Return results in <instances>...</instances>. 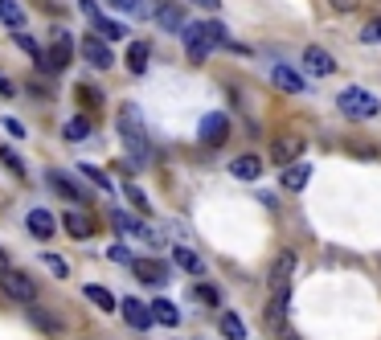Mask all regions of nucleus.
<instances>
[{
	"mask_svg": "<svg viewBox=\"0 0 381 340\" xmlns=\"http://www.w3.org/2000/svg\"><path fill=\"white\" fill-rule=\"evenodd\" d=\"M0 295L13 299V304L33 308L37 304V283L25 275V271H17V267H0Z\"/></svg>",
	"mask_w": 381,
	"mask_h": 340,
	"instance_id": "7ed1b4c3",
	"label": "nucleus"
},
{
	"mask_svg": "<svg viewBox=\"0 0 381 340\" xmlns=\"http://www.w3.org/2000/svg\"><path fill=\"white\" fill-rule=\"evenodd\" d=\"M230 172L238 180H259V177H263V156H250V152H246V156H238V160L230 164Z\"/></svg>",
	"mask_w": 381,
	"mask_h": 340,
	"instance_id": "6ab92c4d",
	"label": "nucleus"
},
{
	"mask_svg": "<svg viewBox=\"0 0 381 340\" xmlns=\"http://www.w3.org/2000/svg\"><path fill=\"white\" fill-rule=\"evenodd\" d=\"M172 262H177L181 271H189V275H205V259H201L197 250H189V246H177V250H172Z\"/></svg>",
	"mask_w": 381,
	"mask_h": 340,
	"instance_id": "412c9836",
	"label": "nucleus"
},
{
	"mask_svg": "<svg viewBox=\"0 0 381 340\" xmlns=\"http://www.w3.org/2000/svg\"><path fill=\"white\" fill-rule=\"evenodd\" d=\"M78 98H83V107H99V103H103V98H99V86H86V82L78 86Z\"/></svg>",
	"mask_w": 381,
	"mask_h": 340,
	"instance_id": "e433bc0d",
	"label": "nucleus"
},
{
	"mask_svg": "<svg viewBox=\"0 0 381 340\" xmlns=\"http://www.w3.org/2000/svg\"><path fill=\"white\" fill-rule=\"evenodd\" d=\"M303 70L315 74V78H328V74H336V58H332L328 49L308 46V49H303Z\"/></svg>",
	"mask_w": 381,
	"mask_h": 340,
	"instance_id": "ddd939ff",
	"label": "nucleus"
},
{
	"mask_svg": "<svg viewBox=\"0 0 381 340\" xmlns=\"http://www.w3.org/2000/svg\"><path fill=\"white\" fill-rule=\"evenodd\" d=\"M29 320H33V328H41V332H62V320L46 308H29Z\"/></svg>",
	"mask_w": 381,
	"mask_h": 340,
	"instance_id": "bb28decb",
	"label": "nucleus"
},
{
	"mask_svg": "<svg viewBox=\"0 0 381 340\" xmlns=\"http://www.w3.org/2000/svg\"><path fill=\"white\" fill-rule=\"evenodd\" d=\"M308 180H312V164H291V168H283L279 172V189H287V193H303L308 189Z\"/></svg>",
	"mask_w": 381,
	"mask_h": 340,
	"instance_id": "dca6fc26",
	"label": "nucleus"
},
{
	"mask_svg": "<svg viewBox=\"0 0 381 340\" xmlns=\"http://www.w3.org/2000/svg\"><path fill=\"white\" fill-rule=\"evenodd\" d=\"M4 128H9V135H13V140H25V128H21V119H4Z\"/></svg>",
	"mask_w": 381,
	"mask_h": 340,
	"instance_id": "ea45409f",
	"label": "nucleus"
},
{
	"mask_svg": "<svg viewBox=\"0 0 381 340\" xmlns=\"http://www.w3.org/2000/svg\"><path fill=\"white\" fill-rule=\"evenodd\" d=\"M336 107H340L348 119H373V115H381L377 95L365 91V86H345V91L336 95Z\"/></svg>",
	"mask_w": 381,
	"mask_h": 340,
	"instance_id": "20e7f679",
	"label": "nucleus"
},
{
	"mask_svg": "<svg viewBox=\"0 0 381 340\" xmlns=\"http://www.w3.org/2000/svg\"><path fill=\"white\" fill-rule=\"evenodd\" d=\"M83 292H86V299H90V304H95L99 311H115V308H119V299L107 292V287H99V283H86Z\"/></svg>",
	"mask_w": 381,
	"mask_h": 340,
	"instance_id": "5701e85b",
	"label": "nucleus"
},
{
	"mask_svg": "<svg viewBox=\"0 0 381 340\" xmlns=\"http://www.w3.org/2000/svg\"><path fill=\"white\" fill-rule=\"evenodd\" d=\"M271 78H275V86H279V91H287V95H303V91H308L303 74H296L291 66H275V70H271Z\"/></svg>",
	"mask_w": 381,
	"mask_h": 340,
	"instance_id": "f3484780",
	"label": "nucleus"
},
{
	"mask_svg": "<svg viewBox=\"0 0 381 340\" xmlns=\"http://www.w3.org/2000/svg\"><path fill=\"white\" fill-rule=\"evenodd\" d=\"M13 41H17V46L25 49L29 58H37V62H41V49H37V41H33V37H25V33H13Z\"/></svg>",
	"mask_w": 381,
	"mask_h": 340,
	"instance_id": "c9c22d12",
	"label": "nucleus"
},
{
	"mask_svg": "<svg viewBox=\"0 0 381 340\" xmlns=\"http://www.w3.org/2000/svg\"><path fill=\"white\" fill-rule=\"evenodd\" d=\"M46 180H50V189H53L58 197H66L70 205H83V201H86V189L78 185V180H70L66 172H58V168H50V172H46Z\"/></svg>",
	"mask_w": 381,
	"mask_h": 340,
	"instance_id": "f8f14e48",
	"label": "nucleus"
},
{
	"mask_svg": "<svg viewBox=\"0 0 381 340\" xmlns=\"http://www.w3.org/2000/svg\"><path fill=\"white\" fill-rule=\"evenodd\" d=\"M230 140V119L221 111H214V115H205L201 119V128H197V144L201 148H221Z\"/></svg>",
	"mask_w": 381,
	"mask_h": 340,
	"instance_id": "0eeeda50",
	"label": "nucleus"
},
{
	"mask_svg": "<svg viewBox=\"0 0 381 340\" xmlns=\"http://www.w3.org/2000/svg\"><path fill=\"white\" fill-rule=\"evenodd\" d=\"M303 135H296V131H287V135H279L275 144H271V156H275V164L279 168H291V164H299V156H303Z\"/></svg>",
	"mask_w": 381,
	"mask_h": 340,
	"instance_id": "1a4fd4ad",
	"label": "nucleus"
},
{
	"mask_svg": "<svg viewBox=\"0 0 381 340\" xmlns=\"http://www.w3.org/2000/svg\"><path fill=\"white\" fill-rule=\"evenodd\" d=\"M148 58H152L148 41H132V46H127V70H132V74H144V70H148Z\"/></svg>",
	"mask_w": 381,
	"mask_h": 340,
	"instance_id": "4be33fe9",
	"label": "nucleus"
},
{
	"mask_svg": "<svg viewBox=\"0 0 381 340\" xmlns=\"http://www.w3.org/2000/svg\"><path fill=\"white\" fill-rule=\"evenodd\" d=\"M0 95H4V98H13V95H17V86H13L9 78H0Z\"/></svg>",
	"mask_w": 381,
	"mask_h": 340,
	"instance_id": "37998d69",
	"label": "nucleus"
},
{
	"mask_svg": "<svg viewBox=\"0 0 381 340\" xmlns=\"http://www.w3.org/2000/svg\"><path fill=\"white\" fill-rule=\"evenodd\" d=\"M275 336H279V340H303V336H299V332H296L291 324H283L279 332H275Z\"/></svg>",
	"mask_w": 381,
	"mask_h": 340,
	"instance_id": "79ce46f5",
	"label": "nucleus"
},
{
	"mask_svg": "<svg viewBox=\"0 0 381 340\" xmlns=\"http://www.w3.org/2000/svg\"><path fill=\"white\" fill-rule=\"evenodd\" d=\"M332 9H336V13H353V9H357V4H361V0H328Z\"/></svg>",
	"mask_w": 381,
	"mask_h": 340,
	"instance_id": "a19ab883",
	"label": "nucleus"
},
{
	"mask_svg": "<svg viewBox=\"0 0 381 340\" xmlns=\"http://www.w3.org/2000/svg\"><path fill=\"white\" fill-rule=\"evenodd\" d=\"M119 311H123V320H127L132 328H140V332L156 324V320H152V308L148 304H140L135 295H123V299H119Z\"/></svg>",
	"mask_w": 381,
	"mask_h": 340,
	"instance_id": "4468645a",
	"label": "nucleus"
},
{
	"mask_svg": "<svg viewBox=\"0 0 381 340\" xmlns=\"http://www.w3.org/2000/svg\"><path fill=\"white\" fill-rule=\"evenodd\" d=\"M283 320H287V299H266V328L279 332Z\"/></svg>",
	"mask_w": 381,
	"mask_h": 340,
	"instance_id": "cd10ccee",
	"label": "nucleus"
},
{
	"mask_svg": "<svg viewBox=\"0 0 381 340\" xmlns=\"http://www.w3.org/2000/svg\"><path fill=\"white\" fill-rule=\"evenodd\" d=\"M221 41H226V25H221V21H197V25L184 29V53H189L193 62H205Z\"/></svg>",
	"mask_w": 381,
	"mask_h": 340,
	"instance_id": "f03ea898",
	"label": "nucleus"
},
{
	"mask_svg": "<svg viewBox=\"0 0 381 340\" xmlns=\"http://www.w3.org/2000/svg\"><path fill=\"white\" fill-rule=\"evenodd\" d=\"M78 9H83V13L90 16V21H95V33H99L103 41H115V37H127V25H119V21H111V16H103L95 0H78Z\"/></svg>",
	"mask_w": 381,
	"mask_h": 340,
	"instance_id": "9d476101",
	"label": "nucleus"
},
{
	"mask_svg": "<svg viewBox=\"0 0 381 340\" xmlns=\"http://www.w3.org/2000/svg\"><path fill=\"white\" fill-rule=\"evenodd\" d=\"M0 259H4V250H0Z\"/></svg>",
	"mask_w": 381,
	"mask_h": 340,
	"instance_id": "a18cd8bd",
	"label": "nucleus"
},
{
	"mask_svg": "<svg viewBox=\"0 0 381 340\" xmlns=\"http://www.w3.org/2000/svg\"><path fill=\"white\" fill-rule=\"evenodd\" d=\"M0 160H4V168H13V172H21V177H25V160H21L13 148H0Z\"/></svg>",
	"mask_w": 381,
	"mask_h": 340,
	"instance_id": "72a5a7b5",
	"label": "nucleus"
},
{
	"mask_svg": "<svg viewBox=\"0 0 381 340\" xmlns=\"http://www.w3.org/2000/svg\"><path fill=\"white\" fill-rule=\"evenodd\" d=\"M74 62V41H70L66 29H53V41H50V53L41 58V70H50V74H58V70H66V66Z\"/></svg>",
	"mask_w": 381,
	"mask_h": 340,
	"instance_id": "423d86ee",
	"label": "nucleus"
},
{
	"mask_svg": "<svg viewBox=\"0 0 381 340\" xmlns=\"http://www.w3.org/2000/svg\"><path fill=\"white\" fill-rule=\"evenodd\" d=\"M58 222H62V230H66L70 238H78V242H83V238H90V222H86V213L66 210L62 217H58Z\"/></svg>",
	"mask_w": 381,
	"mask_h": 340,
	"instance_id": "aec40b11",
	"label": "nucleus"
},
{
	"mask_svg": "<svg viewBox=\"0 0 381 340\" xmlns=\"http://www.w3.org/2000/svg\"><path fill=\"white\" fill-rule=\"evenodd\" d=\"M25 226H29V234H33L37 242H50V238H53V230H58V217H53L50 210H29Z\"/></svg>",
	"mask_w": 381,
	"mask_h": 340,
	"instance_id": "2eb2a0df",
	"label": "nucleus"
},
{
	"mask_svg": "<svg viewBox=\"0 0 381 340\" xmlns=\"http://www.w3.org/2000/svg\"><path fill=\"white\" fill-rule=\"evenodd\" d=\"M197 299L201 304H209V308H221V287H214V283H197Z\"/></svg>",
	"mask_w": 381,
	"mask_h": 340,
	"instance_id": "7c9ffc66",
	"label": "nucleus"
},
{
	"mask_svg": "<svg viewBox=\"0 0 381 340\" xmlns=\"http://www.w3.org/2000/svg\"><path fill=\"white\" fill-rule=\"evenodd\" d=\"M62 135H66L70 144H78V140H86V135H90V119H86V115H74V119H70L66 128H62Z\"/></svg>",
	"mask_w": 381,
	"mask_h": 340,
	"instance_id": "c85d7f7f",
	"label": "nucleus"
},
{
	"mask_svg": "<svg viewBox=\"0 0 381 340\" xmlns=\"http://www.w3.org/2000/svg\"><path fill=\"white\" fill-rule=\"evenodd\" d=\"M119 140L127 144V152H132L140 164L152 160V140H148V128H144V115H140V107L135 103H119Z\"/></svg>",
	"mask_w": 381,
	"mask_h": 340,
	"instance_id": "f257e3e1",
	"label": "nucleus"
},
{
	"mask_svg": "<svg viewBox=\"0 0 381 340\" xmlns=\"http://www.w3.org/2000/svg\"><path fill=\"white\" fill-rule=\"evenodd\" d=\"M148 308H152V320H156V324H165V328H177V324H181V308H177L172 299H165V295H156Z\"/></svg>",
	"mask_w": 381,
	"mask_h": 340,
	"instance_id": "a211bd4d",
	"label": "nucleus"
},
{
	"mask_svg": "<svg viewBox=\"0 0 381 340\" xmlns=\"http://www.w3.org/2000/svg\"><path fill=\"white\" fill-rule=\"evenodd\" d=\"M361 41H365V46H377V41H381V21H369V25H365Z\"/></svg>",
	"mask_w": 381,
	"mask_h": 340,
	"instance_id": "4c0bfd02",
	"label": "nucleus"
},
{
	"mask_svg": "<svg viewBox=\"0 0 381 340\" xmlns=\"http://www.w3.org/2000/svg\"><path fill=\"white\" fill-rule=\"evenodd\" d=\"M111 9H119V13H148V4L144 0H107Z\"/></svg>",
	"mask_w": 381,
	"mask_h": 340,
	"instance_id": "f704fd0d",
	"label": "nucleus"
},
{
	"mask_svg": "<svg viewBox=\"0 0 381 340\" xmlns=\"http://www.w3.org/2000/svg\"><path fill=\"white\" fill-rule=\"evenodd\" d=\"M0 21H4L13 33H21V25H25V9H21L17 0H0Z\"/></svg>",
	"mask_w": 381,
	"mask_h": 340,
	"instance_id": "b1692460",
	"label": "nucleus"
},
{
	"mask_svg": "<svg viewBox=\"0 0 381 340\" xmlns=\"http://www.w3.org/2000/svg\"><path fill=\"white\" fill-rule=\"evenodd\" d=\"M221 336L226 340H246V324L238 311H221Z\"/></svg>",
	"mask_w": 381,
	"mask_h": 340,
	"instance_id": "a878e982",
	"label": "nucleus"
},
{
	"mask_svg": "<svg viewBox=\"0 0 381 340\" xmlns=\"http://www.w3.org/2000/svg\"><path fill=\"white\" fill-rule=\"evenodd\" d=\"M152 16H156V25H160V29H168V33H181V37H184V29L193 25V21L184 16V4H172V0H165V4H156V9H152Z\"/></svg>",
	"mask_w": 381,
	"mask_h": 340,
	"instance_id": "9b49d317",
	"label": "nucleus"
},
{
	"mask_svg": "<svg viewBox=\"0 0 381 340\" xmlns=\"http://www.w3.org/2000/svg\"><path fill=\"white\" fill-rule=\"evenodd\" d=\"M41 259H46V267H50V271H53L58 279H66V275H70V267H66L62 259H58V254H41Z\"/></svg>",
	"mask_w": 381,
	"mask_h": 340,
	"instance_id": "58836bf2",
	"label": "nucleus"
},
{
	"mask_svg": "<svg viewBox=\"0 0 381 340\" xmlns=\"http://www.w3.org/2000/svg\"><path fill=\"white\" fill-rule=\"evenodd\" d=\"M83 177L90 180L95 189H103V193H111V180H107V172H99V168H90V164H86V168H83Z\"/></svg>",
	"mask_w": 381,
	"mask_h": 340,
	"instance_id": "473e14b6",
	"label": "nucleus"
},
{
	"mask_svg": "<svg viewBox=\"0 0 381 340\" xmlns=\"http://www.w3.org/2000/svg\"><path fill=\"white\" fill-rule=\"evenodd\" d=\"M184 4H201V9H217V0H184Z\"/></svg>",
	"mask_w": 381,
	"mask_h": 340,
	"instance_id": "c03bdc74",
	"label": "nucleus"
},
{
	"mask_svg": "<svg viewBox=\"0 0 381 340\" xmlns=\"http://www.w3.org/2000/svg\"><path fill=\"white\" fill-rule=\"evenodd\" d=\"M78 53H83L86 66H95V70H111V66H115V53H111V46L103 41L99 33H86L83 41H78Z\"/></svg>",
	"mask_w": 381,
	"mask_h": 340,
	"instance_id": "6e6552de",
	"label": "nucleus"
},
{
	"mask_svg": "<svg viewBox=\"0 0 381 340\" xmlns=\"http://www.w3.org/2000/svg\"><path fill=\"white\" fill-rule=\"evenodd\" d=\"M135 279H140V283H165V267H160V262H148V259H135Z\"/></svg>",
	"mask_w": 381,
	"mask_h": 340,
	"instance_id": "393cba45",
	"label": "nucleus"
},
{
	"mask_svg": "<svg viewBox=\"0 0 381 340\" xmlns=\"http://www.w3.org/2000/svg\"><path fill=\"white\" fill-rule=\"evenodd\" d=\"M291 275H296V250H283L279 259L271 262V271H266V292H271V299H287Z\"/></svg>",
	"mask_w": 381,
	"mask_h": 340,
	"instance_id": "39448f33",
	"label": "nucleus"
},
{
	"mask_svg": "<svg viewBox=\"0 0 381 340\" xmlns=\"http://www.w3.org/2000/svg\"><path fill=\"white\" fill-rule=\"evenodd\" d=\"M123 193H127V201H132V205H135V210H140V213H144V217H148V213H152V201H148V197H144V189H140V185H127Z\"/></svg>",
	"mask_w": 381,
	"mask_h": 340,
	"instance_id": "c756f323",
	"label": "nucleus"
},
{
	"mask_svg": "<svg viewBox=\"0 0 381 340\" xmlns=\"http://www.w3.org/2000/svg\"><path fill=\"white\" fill-rule=\"evenodd\" d=\"M107 259H111V262H123V267H135V254H132V250H127L123 242L107 246Z\"/></svg>",
	"mask_w": 381,
	"mask_h": 340,
	"instance_id": "2f4dec72",
	"label": "nucleus"
}]
</instances>
